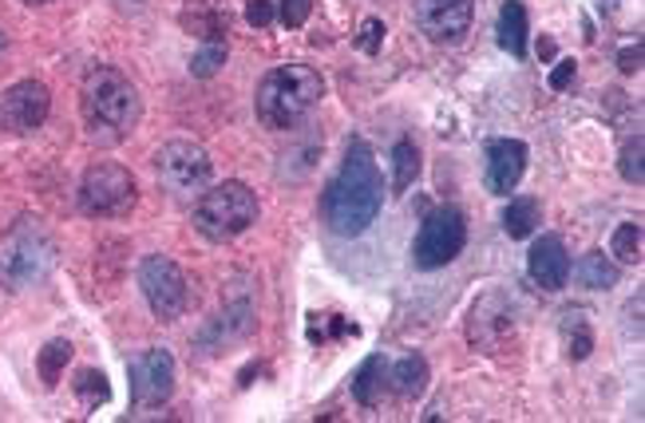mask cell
I'll use <instances>...</instances> for the list:
<instances>
[{
    "label": "cell",
    "instance_id": "1",
    "mask_svg": "<svg viewBox=\"0 0 645 423\" xmlns=\"http://www.w3.org/2000/svg\"><path fill=\"white\" fill-rule=\"evenodd\" d=\"M380 202H385V175H380L368 143L353 138L345 163L329 178L325 194H321V222L337 237H357L377 222Z\"/></svg>",
    "mask_w": 645,
    "mask_h": 423
},
{
    "label": "cell",
    "instance_id": "2",
    "mask_svg": "<svg viewBox=\"0 0 645 423\" xmlns=\"http://www.w3.org/2000/svg\"><path fill=\"white\" fill-rule=\"evenodd\" d=\"M80 111L84 127L96 143H120L140 123L143 99L120 68H91L80 88Z\"/></svg>",
    "mask_w": 645,
    "mask_h": 423
},
{
    "label": "cell",
    "instance_id": "3",
    "mask_svg": "<svg viewBox=\"0 0 645 423\" xmlns=\"http://www.w3.org/2000/svg\"><path fill=\"white\" fill-rule=\"evenodd\" d=\"M321 96H325L321 71L305 68V64H289V68L266 71V79L258 84V96H254V111H258L262 127L289 131L318 108Z\"/></svg>",
    "mask_w": 645,
    "mask_h": 423
},
{
    "label": "cell",
    "instance_id": "4",
    "mask_svg": "<svg viewBox=\"0 0 645 423\" xmlns=\"http://www.w3.org/2000/svg\"><path fill=\"white\" fill-rule=\"evenodd\" d=\"M254 222H258V194L238 178L202 190L194 202V230L207 242H230V237L246 234Z\"/></svg>",
    "mask_w": 645,
    "mask_h": 423
},
{
    "label": "cell",
    "instance_id": "5",
    "mask_svg": "<svg viewBox=\"0 0 645 423\" xmlns=\"http://www.w3.org/2000/svg\"><path fill=\"white\" fill-rule=\"evenodd\" d=\"M56 249H52L48 234L36 226L12 230L0 246V289H32L41 286L52 274Z\"/></svg>",
    "mask_w": 645,
    "mask_h": 423
},
{
    "label": "cell",
    "instance_id": "6",
    "mask_svg": "<svg viewBox=\"0 0 645 423\" xmlns=\"http://www.w3.org/2000/svg\"><path fill=\"white\" fill-rule=\"evenodd\" d=\"M155 175H159L163 190H167L175 202H190L210 187V155L199 143H187V138H175V143H163L159 155H155Z\"/></svg>",
    "mask_w": 645,
    "mask_h": 423
},
{
    "label": "cell",
    "instance_id": "7",
    "mask_svg": "<svg viewBox=\"0 0 645 423\" xmlns=\"http://www.w3.org/2000/svg\"><path fill=\"white\" fill-rule=\"evenodd\" d=\"M467 246V218L456 207H440L424 218V226L412 246V261L416 269H440L447 261H456Z\"/></svg>",
    "mask_w": 645,
    "mask_h": 423
},
{
    "label": "cell",
    "instance_id": "8",
    "mask_svg": "<svg viewBox=\"0 0 645 423\" xmlns=\"http://www.w3.org/2000/svg\"><path fill=\"white\" fill-rule=\"evenodd\" d=\"M80 207L91 218H123L135 207V178L115 163L91 167L80 182Z\"/></svg>",
    "mask_w": 645,
    "mask_h": 423
},
{
    "label": "cell",
    "instance_id": "9",
    "mask_svg": "<svg viewBox=\"0 0 645 423\" xmlns=\"http://www.w3.org/2000/svg\"><path fill=\"white\" fill-rule=\"evenodd\" d=\"M140 289H143V297H147L151 313L159 316V321H175V316H182V309H187V277H182V269L163 254L143 257Z\"/></svg>",
    "mask_w": 645,
    "mask_h": 423
},
{
    "label": "cell",
    "instance_id": "10",
    "mask_svg": "<svg viewBox=\"0 0 645 423\" xmlns=\"http://www.w3.org/2000/svg\"><path fill=\"white\" fill-rule=\"evenodd\" d=\"M52 111V96L41 79H21L12 84L0 99V131L4 135H32L36 127H44V119Z\"/></svg>",
    "mask_w": 645,
    "mask_h": 423
},
{
    "label": "cell",
    "instance_id": "11",
    "mask_svg": "<svg viewBox=\"0 0 645 423\" xmlns=\"http://www.w3.org/2000/svg\"><path fill=\"white\" fill-rule=\"evenodd\" d=\"M131 400L135 408H159L175 392V356L167 348H147L131 360Z\"/></svg>",
    "mask_w": 645,
    "mask_h": 423
},
{
    "label": "cell",
    "instance_id": "12",
    "mask_svg": "<svg viewBox=\"0 0 645 423\" xmlns=\"http://www.w3.org/2000/svg\"><path fill=\"white\" fill-rule=\"evenodd\" d=\"M412 12L432 44H459L471 29L476 0H412Z\"/></svg>",
    "mask_w": 645,
    "mask_h": 423
},
{
    "label": "cell",
    "instance_id": "13",
    "mask_svg": "<svg viewBox=\"0 0 645 423\" xmlns=\"http://www.w3.org/2000/svg\"><path fill=\"white\" fill-rule=\"evenodd\" d=\"M515 333V309L503 293H487L471 305V321H467V336L471 345L483 353H496L507 336Z\"/></svg>",
    "mask_w": 645,
    "mask_h": 423
},
{
    "label": "cell",
    "instance_id": "14",
    "mask_svg": "<svg viewBox=\"0 0 645 423\" xmlns=\"http://www.w3.org/2000/svg\"><path fill=\"white\" fill-rule=\"evenodd\" d=\"M526 170V143L519 138H496L487 143V163H483V182L491 194H511L519 187V178Z\"/></svg>",
    "mask_w": 645,
    "mask_h": 423
},
{
    "label": "cell",
    "instance_id": "15",
    "mask_svg": "<svg viewBox=\"0 0 645 423\" xmlns=\"http://www.w3.org/2000/svg\"><path fill=\"white\" fill-rule=\"evenodd\" d=\"M570 254H566V246H563V237L558 234H543L531 246V257H526V274H531V281L535 286H543V289H563L566 281H570Z\"/></svg>",
    "mask_w": 645,
    "mask_h": 423
},
{
    "label": "cell",
    "instance_id": "16",
    "mask_svg": "<svg viewBox=\"0 0 645 423\" xmlns=\"http://www.w3.org/2000/svg\"><path fill=\"white\" fill-rule=\"evenodd\" d=\"M558 333H563V345L570 360H586L590 348H594V329H590V313L582 305L563 309V321H558Z\"/></svg>",
    "mask_w": 645,
    "mask_h": 423
},
{
    "label": "cell",
    "instance_id": "17",
    "mask_svg": "<svg viewBox=\"0 0 645 423\" xmlns=\"http://www.w3.org/2000/svg\"><path fill=\"white\" fill-rule=\"evenodd\" d=\"M388 392V365L385 356H368L365 365L353 376V396H357L360 408H377Z\"/></svg>",
    "mask_w": 645,
    "mask_h": 423
},
{
    "label": "cell",
    "instance_id": "18",
    "mask_svg": "<svg viewBox=\"0 0 645 423\" xmlns=\"http://www.w3.org/2000/svg\"><path fill=\"white\" fill-rule=\"evenodd\" d=\"M499 48L511 52L515 59L526 56V9L519 0H507L499 12Z\"/></svg>",
    "mask_w": 645,
    "mask_h": 423
},
{
    "label": "cell",
    "instance_id": "19",
    "mask_svg": "<svg viewBox=\"0 0 645 423\" xmlns=\"http://www.w3.org/2000/svg\"><path fill=\"white\" fill-rule=\"evenodd\" d=\"M388 388H397L400 400H416L427 388V360L424 356H404L392 372H388Z\"/></svg>",
    "mask_w": 645,
    "mask_h": 423
},
{
    "label": "cell",
    "instance_id": "20",
    "mask_svg": "<svg viewBox=\"0 0 645 423\" xmlns=\"http://www.w3.org/2000/svg\"><path fill=\"white\" fill-rule=\"evenodd\" d=\"M538 222H543V207H538V198H511V207L503 210L507 237H531Z\"/></svg>",
    "mask_w": 645,
    "mask_h": 423
},
{
    "label": "cell",
    "instance_id": "21",
    "mask_svg": "<svg viewBox=\"0 0 645 423\" xmlns=\"http://www.w3.org/2000/svg\"><path fill=\"white\" fill-rule=\"evenodd\" d=\"M570 269H575L578 281H582L586 289L618 286V266L602 254V249H594V254H582V257H578V266H570Z\"/></svg>",
    "mask_w": 645,
    "mask_h": 423
},
{
    "label": "cell",
    "instance_id": "22",
    "mask_svg": "<svg viewBox=\"0 0 645 423\" xmlns=\"http://www.w3.org/2000/svg\"><path fill=\"white\" fill-rule=\"evenodd\" d=\"M420 175V151L416 143H408L400 138L397 147H392V194H404Z\"/></svg>",
    "mask_w": 645,
    "mask_h": 423
},
{
    "label": "cell",
    "instance_id": "23",
    "mask_svg": "<svg viewBox=\"0 0 645 423\" xmlns=\"http://www.w3.org/2000/svg\"><path fill=\"white\" fill-rule=\"evenodd\" d=\"M71 360V341H48V345L41 348V360H36V368H41V380L48 388L60 385L64 368H68Z\"/></svg>",
    "mask_w": 645,
    "mask_h": 423
},
{
    "label": "cell",
    "instance_id": "24",
    "mask_svg": "<svg viewBox=\"0 0 645 423\" xmlns=\"http://www.w3.org/2000/svg\"><path fill=\"white\" fill-rule=\"evenodd\" d=\"M71 388H76V396L84 400V408L108 404V396H111L108 376L96 372V368H80V372H76V380H71Z\"/></svg>",
    "mask_w": 645,
    "mask_h": 423
},
{
    "label": "cell",
    "instance_id": "25",
    "mask_svg": "<svg viewBox=\"0 0 645 423\" xmlns=\"http://www.w3.org/2000/svg\"><path fill=\"white\" fill-rule=\"evenodd\" d=\"M610 254H614L622 266H634V261H642V226H637V222H625V226H618L614 237H610Z\"/></svg>",
    "mask_w": 645,
    "mask_h": 423
},
{
    "label": "cell",
    "instance_id": "26",
    "mask_svg": "<svg viewBox=\"0 0 645 423\" xmlns=\"http://www.w3.org/2000/svg\"><path fill=\"white\" fill-rule=\"evenodd\" d=\"M222 64H226V44H222V40H207V48H202L199 56L190 59V71L207 79V76H214Z\"/></svg>",
    "mask_w": 645,
    "mask_h": 423
},
{
    "label": "cell",
    "instance_id": "27",
    "mask_svg": "<svg viewBox=\"0 0 645 423\" xmlns=\"http://www.w3.org/2000/svg\"><path fill=\"white\" fill-rule=\"evenodd\" d=\"M642 155H645L642 135H637V138H625V147H622V178H625V182H637V187H642V178H645Z\"/></svg>",
    "mask_w": 645,
    "mask_h": 423
},
{
    "label": "cell",
    "instance_id": "28",
    "mask_svg": "<svg viewBox=\"0 0 645 423\" xmlns=\"http://www.w3.org/2000/svg\"><path fill=\"white\" fill-rule=\"evenodd\" d=\"M281 24L286 29H301L309 20V12H313V0H281Z\"/></svg>",
    "mask_w": 645,
    "mask_h": 423
},
{
    "label": "cell",
    "instance_id": "29",
    "mask_svg": "<svg viewBox=\"0 0 645 423\" xmlns=\"http://www.w3.org/2000/svg\"><path fill=\"white\" fill-rule=\"evenodd\" d=\"M274 16H278L274 0H249V4H246V20L254 24V29H266V24H274Z\"/></svg>",
    "mask_w": 645,
    "mask_h": 423
},
{
    "label": "cell",
    "instance_id": "30",
    "mask_svg": "<svg viewBox=\"0 0 645 423\" xmlns=\"http://www.w3.org/2000/svg\"><path fill=\"white\" fill-rule=\"evenodd\" d=\"M575 84V59H558L555 71H551V88L555 91H566Z\"/></svg>",
    "mask_w": 645,
    "mask_h": 423
},
{
    "label": "cell",
    "instance_id": "31",
    "mask_svg": "<svg viewBox=\"0 0 645 423\" xmlns=\"http://www.w3.org/2000/svg\"><path fill=\"white\" fill-rule=\"evenodd\" d=\"M380 40H385V24H380V20H365V29H360V48L377 52Z\"/></svg>",
    "mask_w": 645,
    "mask_h": 423
},
{
    "label": "cell",
    "instance_id": "32",
    "mask_svg": "<svg viewBox=\"0 0 645 423\" xmlns=\"http://www.w3.org/2000/svg\"><path fill=\"white\" fill-rule=\"evenodd\" d=\"M618 68H622L625 76H630V71L642 68V44H637V48H625L622 56H618Z\"/></svg>",
    "mask_w": 645,
    "mask_h": 423
},
{
    "label": "cell",
    "instance_id": "33",
    "mask_svg": "<svg viewBox=\"0 0 645 423\" xmlns=\"http://www.w3.org/2000/svg\"><path fill=\"white\" fill-rule=\"evenodd\" d=\"M538 56H543V59L555 56V40H538Z\"/></svg>",
    "mask_w": 645,
    "mask_h": 423
},
{
    "label": "cell",
    "instance_id": "34",
    "mask_svg": "<svg viewBox=\"0 0 645 423\" xmlns=\"http://www.w3.org/2000/svg\"><path fill=\"white\" fill-rule=\"evenodd\" d=\"M4 48H9V40H4V32H0V56H4Z\"/></svg>",
    "mask_w": 645,
    "mask_h": 423
},
{
    "label": "cell",
    "instance_id": "35",
    "mask_svg": "<svg viewBox=\"0 0 645 423\" xmlns=\"http://www.w3.org/2000/svg\"><path fill=\"white\" fill-rule=\"evenodd\" d=\"M120 4H127V9H131V4H135V9H140V4H143V0H120Z\"/></svg>",
    "mask_w": 645,
    "mask_h": 423
},
{
    "label": "cell",
    "instance_id": "36",
    "mask_svg": "<svg viewBox=\"0 0 645 423\" xmlns=\"http://www.w3.org/2000/svg\"><path fill=\"white\" fill-rule=\"evenodd\" d=\"M29 4H48V0H29Z\"/></svg>",
    "mask_w": 645,
    "mask_h": 423
}]
</instances>
